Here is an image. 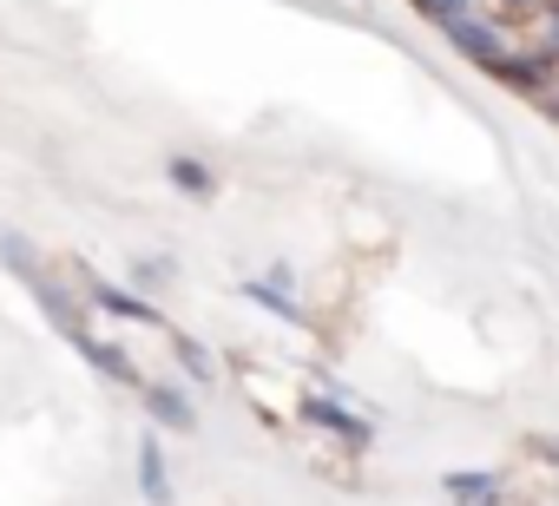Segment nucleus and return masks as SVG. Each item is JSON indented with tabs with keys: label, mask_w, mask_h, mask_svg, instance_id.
I'll list each match as a JSON object with an SVG mask.
<instances>
[{
	"label": "nucleus",
	"mask_w": 559,
	"mask_h": 506,
	"mask_svg": "<svg viewBox=\"0 0 559 506\" xmlns=\"http://www.w3.org/2000/svg\"><path fill=\"white\" fill-rule=\"evenodd\" d=\"M441 34H448V40H454V47H461V53H467L474 67H493V60H500V53L513 47L507 21H500V14H487V8H474V14H461V21H448Z\"/></svg>",
	"instance_id": "f257e3e1"
},
{
	"label": "nucleus",
	"mask_w": 559,
	"mask_h": 506,
	"mask_svg": "<svg viewBox=\"0 0 559 506\" xmlns=\"http://www.w3.org/2000/svg\"><path fill=\"white\" fill-rule=\"evenodd\" d=\"M487 73H493V80H507L513 93H526V99H539V93H546V80L559 73V60H546L539 47H520V40H513V47H507V53H500V60H493Z\"/></svg>",
	"instance_id": "f03ea898"
},
{
	"label": "nucleus",
	"mask_w": 559,
	"mask_h": 506,
	"mask_svg": "<svg viewBox=\"0 0 559 506\" xmlns=\"http://www.w3.org/2000/svg\"><path fill=\"white\" fill-rule=\"evenodd\" d=\"M448 493L461 506H493V473H448Z\"/></svg>",
	"instance_id": "7ed1b4c3"
},
{
	"label": "nucleus",
	"mask_w": 559,
	"mask_h": 506,
	"mask_svg": "<svg viewBox=\"0 0 559 506\" xmlns=\"http://www.w3.org/2000/svg\"><path fill=\"white\" fill-rule=\"evenodd\" d=\"M310 421H323V427H336L343 441H369V427H362L356 414H343V408H330V401H310Z\"/></svg>",
	"instance_id": "20e7f679"
},
{
	"label": "nucleus",
	"mask_w": 559,
	"mask_h": 506,
	"mask_svg": "<svg viewBox=\"0 0 559 506\" xmlns=\"http://www.w3.org/2000/svg\"><path fill=\"white\" fill-rule=\"evenodd\" d=\"M533 27H539V53L559 60V0H539V8H533Z\"/></svg>",
	"instance_id": "39448f33"
},
{
	"label": "nucleus",
	"mask_w": 559,
	"mask_h": 506,
	"mask_svg": "<svg viewBox=\"0 0 559 506\" xmlns=\"http://www.w3.org/2000/svg\"><path fill=\"white\" fill-rule=\"evenodd\" d=\"M415 8L435 21V27H448V21H461V14H474L480 8V0H415Z\"/></svg>",
	"instance_id": "423d86ee"
},
{
	"label": "nucleus",
	"mask_w": 559,
	"mask_h": 506,
	"mask_svg": "<svg viewBox=\"0 0 559 506\" xmlns=\"http://www.w3.org/2000/svg\"><path fill=\"white\" fill-rule=\"evenodd\" d=\"M533 8H539V0H493V14H500V21H513V14H533Z\"/></svg>",
	"instance_id": "0eeeda50"
},
{
	"label": "nucleus",
	"mask_w": 559,
	"mask_h": 506,
	"mask_svg": "<svg viewBox=\"0 0 559 506\" xmlns=\"http://www.w3.org/2000/svg\"><path fill=\"white\" fill-rule=\"evenodd\" d=\"M539 106H546V119H559V73L546 80V93H539Z\"/></svg>",
	"instance_id": "6e6552de"
}]
</instances>
